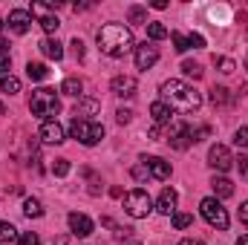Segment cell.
<instances>
[{
  "label": "cell",
  "mask_w": 248,
  "mask_h": 245,
  "mask_svg": "<svg viewBox=\"0 0 248 245\" xmlns=\"http://www.w3.org/2000/svg\"><path fill=\"white\" fill-rule=\"evenodd\" d=\"M17 245H41V237H38V234H32V231H26V234L17 240Z\"/></svg>",
  "instance_id": "35"
},
{
  "label": "cell",
  "mask_w": 248,
  "mask_h": 245,
  "mask_svg": "<svg viewBox=\"0 0 248 245\" xmlns=\"http://www.w3.org/2000/svg\"><path fill=\"white\" fill-rule=\"evenodd\" d=\"M214 66H217V69H219V72H225V75H228V72H234V69H237V63L231 61V58H217V55H214Z\"/></svg>",
  "instance_id": "30"
},
{
  "label": "cell",
  "mask_w": 248,
  "mask_h": 245,
  "mask_svg": "<svg viewBox=\"0 0 248 245\" xmlns=\"http://www.w3.org/2000/svg\"><path fill=\"white\" fill-rule=\"evenodd\" d=\"M130 173H133V179H139V182H147V179H150V170H147L144 165H141V168H133Z\"/></svg>",
  "instance_id": "36"
},
{
  "label": "cell",
  "mask_w": 248,
  "mask_h": 245,
  "mask_svg": "<svg viewBox=\"0 0 248 245\" xmlns=\"http://www.w3.org/2000/svg\"><path fill=\"white\" fill-rule=\"evenodd\" d=\"M170 41L176 46V52H187V49H202L205 46V38L190 32V35H182V32H170Z\"/></svg>",
  "instance_id": "9"
},
{
  "label": "cell",
  "mask_w": 248,
  "mask_h": 245,
  "mask_svg": "<svg viewBox=\"0 0 248 245\" xmlns=\"http://www.w3.org/2000/svg\"><path fill=\"white\" fill-rule=\"evenodd\" d=\"M66 222H69V228H72V237H75V240H78V237H90V234L95 231L93 219H90V216H84V214H78V211H72Z\"/></svg>",
  "instance_id": "10"
},
{
  "label": "cell",
  "mask_w": 248,
  "mask_h": 245,
  "mask_svg": "<svg viewBox=\"0 0 248 245\" xmlns=\"http://www.w3.org/2000/svg\"><path fill=\"white\" fill-rule=\"evenodd\" d=\"M246 66H248V58H246Z\"/></svg>",
  "instance_id": "46"
},
{
  "label": "cell",
  "mask_w": 248,
  "mask_h": 245,
  "mask_svg": "<svg viewBox=\"0 0 248 245\" xmlns=\"http://www.w3.org/2000/svg\"><path fill=\"white\" fill-rule=\"evenodd\" d=\"M179 245H205V243H202V240H182Z\"/></svg>",
  "instance_id": "43"
},
{
  "label": "cell",
  "mask_w": 248,
  "mask_h": 245,
  "mask_svg": "<svg viewBox=\"0 0 248 245\" xmlns=\"http://www.w3.org/2000/svg\"><path fill=\"white\" fill-rule=\"evenodd\" d=\"M23 214H26L29 219H38V216H44V205H41L38 199H26V202H23Z\"/></svg>",
  "instance_id": "25"
},
{
  "label": "cell",
  "mask_w": 248,
  "mask_h": 245,
  "mask_svg": "<svg viewBox=\"0 0 248 245\" xmlns=\"http://www.w3.org/2000/svg\"><path fill=\"white\" fill-rule=\"evenodd\" d=\"M240 222L248 228V202H243V205H240Z\"/></svg>",
  "instance_id": "40"
},
{
  "label": "cell",
  "mask_w": 248,
  "mask_h": 245,
  "mask_svg": "<svg viewBox=\"0 0 248 245\" xmlns=\"http://www.w3.org/2000/svg\"><path fill=\"white\" fill-rule=\"evenodd\" d=\"M9 69H12V58L9 55H0V75H6Z\"/></svg>",
  "instance_id": "38"
},
{
  "label": "cell",
  "mask_w": 248,
  "mask_h": 245,
  "mask_svg": "<svg viewBox=\"0 0 248 245\" xmlns=\"http://www.w3.org/2000/svg\"><path fill=\"white\" fill-rule=\"evenodd\" d=\"M159 92H162V101L173 110H182V113H196L199 107H202V95L185 84V81H165L162 87H159Z\"/></svg>",
  "instance_id": "2"
},
{
  "label": "cell",
  "mask_w": 248,
  "mask_h": 245,
  "mask_svg": "<svg viewBox=\"0 0 248 245\" xmlns=\"http://www.w3.org/2000/svg\"><path fill=\"white\" fill-rule=\"evenodd\" d=\"M176 202H179V193L173 187H165L162 196H159V202H156V211L165 214V216H170V214H176Z\"/></svg>",
  "instance_id": "16"
},
{
  "label": "cell",
  "mask_w": 248,
  "mask_h": 245,
  "mask_svg": "<svg viewBox=\"0 0 248 245\" xmlns=\"http://www.w3.org/2000/svg\"><path fill=\"white\" fill-rule=\"evenodd\" d=\"M234 144H237V147H248V127H240V130L234 133Z\"/></svg>",
  "instance_id": "34"
},
{
  "label": "cell",
  "mask_w": 248,
  "mask_h": 245,
  "mask_svg": "<svg viewBox=\"0 0 248 245\" xmlns=\"http://www.w3.org/2000/svg\"><path fill=\"white\" fill-rule=\"evenodd\" d=\"M0 55H9V44H6V38H0Z\"/></svg>",
  "instance_id": "42"
},
{
  "label": "cell",
  "mask_w": 248,
  "mask_h": 245,
  "mask_svg": "<svg viewBox=\"0 0 248 245\" xmlns=\"http://www.w3.org/2000/svg\"><path fill=\"white\" fill-rule=\"evenodd\" d=\"M127 17H130V23H144V26H147V12H144L141 6H130Z\"/></svg>",
  "instance_id": "28"
},
{
  "label": "cell",
  "mask_w": 248,
  "mask_h": 245,
  "mask_svg": "<svg viewBox=\"0 0 248 245\" xmlns=\"http://www.w3.org/2000/svg\"><path fill=\"white\" fill-rule=\"evenodd\" d=\"M170 147H176V150H185L187 144H193V138H190V127L187 124H176L173 130H170Z\"/></svg>",
  "instance_id": "17"
},
{
  "label": "cell",
  "mask_w": 248,
  "mask_h": 245,
  "mask_svg": "<svg viewBox=\"0 0 248 245\" xmlns=\"http://www.w3.org/2000/svg\"><path fill=\"white\" fill-rule=\"evenodd\" d=\"M55 245H78V243H75V240H69V237H58Z\"/></svg>",
  "instance_id": "41"
},
{
  "label": "cell",
  "mask_w": 248,
  "mask_h": 245,
  "mask_svg": "<svg viewBox=\"0 0 248 245\" xmlns=\"http://www.w3.org/2000/svg\"><path fill=\"white\" fill-rule=\"evenodd\" d=\"M3 113H6V107H3V104H0V116H3Z\"/></svg>",
  "instance_id": "45"
},
{
  "label": "cell",
  "mask_w": 248,
  "mask_h": 245,
  "mask_svg": "<svg viewBox=\"0 0 248 245\" xmlns=\"http://www.w3.org/2000/svg\"><path fill=\"white\" fill-rule=\"evenodd\" d=\"M150 116H153V124L162 130L165 124H170L173 122V110L165 104V101H156V104H150Z\"/></svg>",
  "instance_id": "18"
},
{
  "label": "cell",
  "mask_w": 248,
  "mask_h": 245,
  "mask_svg": "<svg viewBox=\"0 0 248 245\" xmlns=\"http://www.w3.org/2000/svg\"><path fill=\"white\" fill-rule=\"evenodd\" d=\"M156 61H159V49L156 46H150V44L136 46V66L139 69H150Z\"/></svg>",
  "instance_id": "15"
},
{
  "label": "cell",
  "mask_w": 248,
  "mask_h": 245,
  "mask_svg": "<svg viewBox=\"0 0 248 245\" xmlns=\"http://www.w3.org/2000/svg\"><path fill=\"white\" fill-rule=\"evenodd\" d=\"M147 35H150L153 41H162V38H168L170 32H168V29H165L159 20H150V23H147Z\"/></svg>",
  "instance_id": "27"
},
{
  "label": "cell",
  "mask_w": 248,
  "mask_h": 245,
  "mask_svg": "<svg viewBox=\"0 0 248 245\" xmlns=\"http://www.w3.org/2000/svg\"><path fill=\"white\" fill-rule=\"evenodd\" d=\"M234 162H237L240 173H243V176H248V159H246V156H240V159H234Z\"/></svg>",
  "instance_id": "39"
},
{
  "label": "cell",
  "mask_w": 248,
  "mask_h": 245,
  "mask_svg": "<svg viewBox=\"0 0 248 245\" xmlns=\"http://www.w3.org/2000/svg\"><path fill=\"white\" fill-rule=\"evenodd\" d=\"M81 90H84V84H81L78 78H63V84H61V92H63V95L78 98V95H81Z\"/></svg>",
  "instance_id": "24"
},
{
  "label": "cell",
  "mask_w": 248,
  "mask_h": 245,
  "mask_svg": "<svg viewBox=\"0 0 248 245\" xmlns=\"http://www.w3.org/2000/svg\"><path fill=\"white\" fill-rule=\"evenodd\" d=\"M110 90H113V95H119V98H133V95H136V78H133V75H116L113 84H110Z\"/></svg>",
  "instance_id": "11"
},
{
  "label": "cell",
  "mask_w": 248,
  "mask_h": 245,
  "mask_svg": "<svg viewBox=\"0 0 248 245\" xmlns=\"http://www.w3.org/2000/svg\"><path fill=\"white\" fill-rule=\"evenodd\" d=\"M9 29L12 32H17V35H23V32H29V26H32V15L29 12H23V9H15V12H9Z\"/></svg>",
  "instance_id": "14"
},
{
  "label": "cell",
  "mask_w": 248,
  "mask_h": 245,
  "mask_svg": "<svg viewBox=\"0 0 248 245\" xmlns=\"http://www.w3.org/2000/svg\"><path fill=\"white\" fill-rule=\"evenodd\" d=\"M208 165H211L214 170L225 173V170H231L234 156H231V150H228L225 144H214V147H211V153H208Z\"/></svg>",
  "instance_id": "8"
},
{
  "label": "cell",
  "mask_w": 248,
  "mask_h": 245,
  "mask_svg": "<svg viewBox=\"0 0 248 245\" xmlns=\"http://www.w3.org/2000/svg\"><path fill=\"white\" fill-rule=\"evenodd\" d=\"M38 136H41L46 144H63V138H66V136H63V127L55 122V119L41 124V133H38Z\"/></svg>",
  "instance_id": "13"
},
{
  "label": "cell",
  "mask_w": 248,
  "mask_h": 245,
  "mask_svg": "<svg viewBox=\"0 0 248 245\" xmlns=\"http://www.w3.org/2000/svg\"><path fill=\"white\" fill-rule=\"evenodd\" d=\"M182 72H185L187 78H202V66H199V63H193V61L182 63Z\"/></svg>",
  "instance_id": "31"
},
{
  "label": "cell",
  "mask_w": 248,
  "mask_h": 245,
  "mask_svg": "<svg viewBox=\"0 0 248 245\" xmlns=\"http://www.w3.org/2000/svg\"><path fill=\"white\" fill-rule=\"evenodd\" d=\"M211 187H214V193H217L219 199H228V196L234 193V184H231V179H225V176H214V179H211Z\"/></svg>",
  "instance_id": "20"
},
{
  "label": "cell",
  "mask_w": 248,
  "mask_h": 245,
  "mask_svg": "<svg viewBox=\"0 0 248 245\" xmlns=\"http://www.w3.org/2000/svg\"><path fill=\"white\" fill-rule=\"evenodd\" d=\"M69 133H72V138H78L87 147H93V144H98L104 138V127L98 122H93V119H72Z\"/></svg>",
  "instance_id": "4"
},
{
  "label": "cell",
  "mask_w": 248,
  "mask_h": 245,
  "mask_svg": "<svg viewBox=\"0 0 248 245\" xmlns=\"http://www.w3.org/2000/svg\"><path fill=\"white\" fill-rule=\"evenodd\" d=\"M38 46H41V52H44L46 58H52V61H61L63 58V46H61V41H55V38H44Z\"/></svg>",
  "instance_id": "19"
},
{
  "label": "cell",
  "mask_w": 248,
  "mask_h": 245,
  "mask_svg": "<svg viewBox=\"0 0 248 245\" xmlns=\"http://www.w3.org/2000/svg\"><path fill=\"white\" fill-rule=\"evenodd\" d=\"M199 211H202L205 222L214 225L217 231H225V228H228V211L219 205V199H214V196L202 199V202H199Z\"/></svg>",
  "instance_id": "6"
},
{
  "label": "cell",
  "mask_w": 248,
  "mask_h": 245,
  "mask_svg": "<svg viewBox=\"0 0 248 245\" xmlns=\"http://www.w3.org/2000/svg\"><path fill=\"white\" fill-rule=\"evenodd\" d=\"M124 211H127L133 219H144V216H150V211H153V199L147 196V190L136 187V190L124 193Z\"/></svg>",
  "instance_id": "5"
},
{
  "label": "cell",
  "mask_w": 248,
  "mask_h": 245,
  "mask_svg": "<svg viewBox=\"0 0 248 245\" xmlns=\"http://www.w3.org/2000/svg\"><path fill=\"white\" fill-rule=\"evenodd\" d=\"M0 26H3V20H0Z\"/></svg>",
  "instance_id": "47"
},
{
  "label": "cell",
  "mask_w": 248,
  "mask_h": 245,
  "mask_svg": "<svg viewBox=\"0 0 248 245\" xmlns=\"http://www.w3.org/2000/svg\"><path fill=\"white\" fill-rule=\"evenodd\" d=\"M72 113H75L72 119H87V116L98 113V101H93V98H84V101H78V104H75V110H72Z\"/></svg>",
  "instance_id": "21"
},
{
  "label": "cell",
  "mask_w": 248,
  "mask_h": 245,
  "mask_svg": "<svg viewBox=\"0 0 248 245\" xmlns=\"http://www.w3.org/2000/svg\"><path fill=\"white\" fill-rule=\"evenodd\" d=\"M116 119H119V124H127V122H133V110H127V107H122V110L116 113Z\"/></svg>",
  "instance_id": "37"
},
{
  "label": "cell",
  "mask_w": 248,
  "mask_h": 245,
  "mask_svg": "<svg viewBox=\"0 0 248 245\" xmlns=\"http://www.w3.org/2000/svg\"><path fill=\"white\" fill-rule=\"evenodd\" d=\"M141 162H144V168L150 170V176H153V179L165 182V179L170 176V165H168L165 159H159V156H144Z\"/></svg>",
  "instance_id": "12"
},
{
  "label": "cell",
  "mask_w": 248,
  "mask_h": 245,
  "mask_svg": "<svg viewBox=\"0 0 248 245\" xmlns=\"http://www.w3.org/2000/svg\"><path fill=\"white\" fill-rule=\"evenodd\" d=\"M237 245H248V234H246V237H240V240H237Z\"/></svg>",
  "instance_id": "44"
},
{
  "label": "cell",
  "mask_w": 248,
  "mask_h": 245,
  "mask_svg": "<svg viewBox=\"0 0 248 245\" xmlns=\"http://www.w3.org/2000/svg\"><path fill=\"white\" fill-rule=\"evenodd\" d=\"M29 110H32V116L52 122V116H58V110H61V101H58L55 90L41 87V90L32 92V98H29Z\"/></svg>",
  "instance_id": "3"
},
{
  "label": "cell",
  "mask_w": 248,
  "mask_h": 245,
  "mask_svg": "<svg viewBox=\"0 0 248 245\" xmlns=\"http://www.w3.org/2000/svg\"><path fill=\"white\" fill-rule=\"evenodd\" d=\"M98 49L110 58H124L130 49H136L133 32L124 23H107L98 29Z\"/></svg>",
  "instance_id": "1"
},
{
  "label": "cell",
  "mask_w": 248,
  "mask_h": 245,
  "mask_svg": "<svg viewBox=\"0 0 248 245\" xmlns=\"http://www.w3.org/2000/svg\"><path fill=\"white\" fill-rule=\"evenodd\" d=\"M52 173H55V176H66V173H69V162H66V159H55Z\"/></svg>",
  "instance_id": "33"
},
{
  "label": "cell",
  "mask_w": 248,
  "mask_h": 245,
  "mask_svg": "<svg viewBox=\"0 0 248 245\" xmlns=\"http://www.w3.org/2000/svg\"><path fill=\"white\" fill-rule=\"evenodd\" d=\"M211 101H214V107H225V104L234 101V95H231L225 87H214V90H211Z\"/></svg>",
  "instance_id": "22"
},
{
  "label": "cell",
  "mask_w": 248,
  "mask_h": 245,
  "mask_svg": "<svg viewBox=\"0 0 248 245\" xmlns=\"http://www.w3.org/2000/svg\"><path fill=\"white\" fill-rule=\"evenodd\" d=\"M26 75L32 78V81H44L46 75H49V69H46V63H38V61H29L26 66Z\"/></svg>",
  "instance_id": "23"
},
{
  "label": "cell",
  "mask_w": 248,
  "mask_h": 245,
  "mask_svg": "<svg viewBox=\"0 0 248 245\" xmlns=\"http://www.w3.org/2000/svg\"><path fill=\"white\" fill-rule=\"evenodd\" d=\"M0 90L9 92V95H15V92H20V81H17L15 75H3V78H0Z\"/></svg>",
  "instance_id": "26"
},
{
  "label": "cell",
  "mask_w": 248,
  "mask_h": 245,
  "mask_svg": "<svg viewBox=\"0 0 248 245\" xmlns=\"http://www.w3.org/2000/svg\"><path fill=\"white\" fill-rule=\"evenodd\" d=\"M190 222H193V216H190V214H173V228H179V231H182V228H187Z\"/></svg>",
  "instance_id": "32"
},
{
  "label": "cell",
  "mask_w": 248,
  "mask_h": 245,
  "mask_svg": "<svg viewBox=\"0 0 248 245\" xmlns=\"http://www.w3.org/2000/svg\"><path fill=\"white\" fill-rule=\"evenodd\" d=\"M12 240H17L15 225H9V222H3V219H0V243H12Z\"/></svg>",
  "instance_id": "29"
},
{
  "label": "cell",
  "mask_w": 248,
  "mask_h": 245,
  "mask_svg": "<svg viewBox=\"0 0 248 245\" xmlns=\"http://www.w3.org/2000/svg\"><path fill=\"white\" fill-rule=\"evenodd\" d=\"M55 9H58V3H32V15L41 17V26H44V32H49V35H55L58 26H61V20L52 15Z\"/></svg>",
  "instance_id": "7"
}]
</instances>
